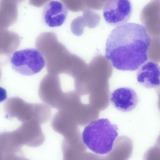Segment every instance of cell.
<instances>
[{
    "label": "cell",
    "instance_id": "cell-1",
    "mask_svg": "<svg viewBox=\"0 0 160 160\" xmlns=\"http://www.w3.org/2000/svg\"><path fill=\"white\" fill-rule=\"evenodd\" d=\"M151 40L145 27L135 23L117 26L106 42L105 57L116 69L134 71L148 60Z\"/></svg>",
    "mask_w": 160,
    "mask_h": 160
},
{
    "label": "cell",
    "instance_id": "cell-2",
    "mask_svg": "<svg viewBox=\"0 0 160 160\" xmlns=\"http://www.w3.org/2000/svg\"><path fill=\"white\" fill-rule=\"evenodd\" d=\"M118 128L107 118L94 120L84 128L82 139L84 144L95 153L107 154L112 150L117 138Z\"/></svg>",
    "mask_w": 160,
    "mask_h": 160
},
{
    "label": "cell",
    "instance_id": "cell-3",
    "mask_svg": "<svg viewBox=\"0 0 160 160\" xmlns=\"http://www.w3.org/2000/svg\"><path fill=\"white\" fill-rule=\"evenodd\" d=\"M10 63L16 72L30 76L40 72L46 62L43 56L38 49L28 48L14 52L10 58Z\"/></svg>",
    "mask_w": 160,
    "mask_h": 160
},
{
    "label": "cell",
    "instance_id": "cell-4",
    "mask_svg": "<svg viewBox=\"0 0 160 160\" xmlns=\"http://www.w3.org/2000/svg\"><path fill=\"white\" fill-rule=\"evenodd\" d=\"M132 12V6L128 0H111L104 4L103 14L106 21L113 26L125 23L130 19Z\"/></svg>",
    "mask_w": 160,
    "mask_h": 160
},
{
    "label": "cell",
    "instance_id": "cell-5",
    "mask_svg": "<svg viewBox=\"0 0 160 160\" xmlns=\"http://www.w3.org/2000/svg\"><path fill=\"white\" fill-rule=\"evenodd\" d=\"M68 12L67 7L62 2L57 1H50L43 7L42 20L49 27H59L65 22Z\"/></svg>",
    "mask_w": 160,
    "mask_h": 160
},
{
    "label": "cell",
    "instance_id": "cell-6",
    "mask_svg": "<svg viewBox=\"0 0 160 160\" xmlns=\"http://www.w3.org/2000/svg\"><path fill=\"white\" fill-rule=\"evenodd\" d=\"M110 100L116 108L124 112L134 109L138 101L135 92L128 87L121 88L114 90L110 96Z\"/></svg>",
    "mask_w": 160,
    "mask_h": 160
},
{
    "label": "cell",
    "instance_id": "cell-7",
    "mask_svg": "<svg viewBox=\"0 0 160 160\" xmlns=\"http://www.w3.org/2000/svg\"><path fill=\"white\" fill-rule=\"evenodd\" d=\"M137 79L140 84L147 88L160 86V67L153 62L144 63L139 68Z\"/></svg>",
    "mask_w": 160,
    "mask_h": 160
}]
</instances>
